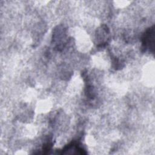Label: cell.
<instances>
[{
  "mask_svg": "<svg viewBox=\"0 0 155 155\" xmlns=\"http://www.w3.org/2000/svg\"><path fill=\"white\" fill-rule=\"evenodd\" d=\"M143 45L145 48H153L154 45V29H149L145 35L143 39Z\"/></svg>",
  "mask_w": 155,
  "mask_h": 155,
  "instance_id": "cell-1",
  "label": "cell"
}]
</instances>
